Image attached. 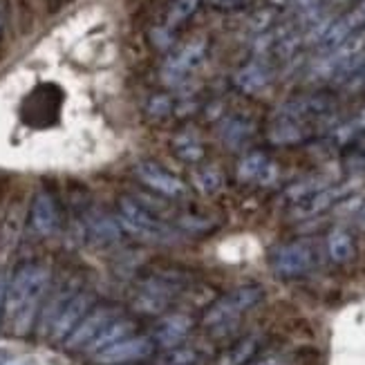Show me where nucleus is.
<instances>
[{
	"mask_svg": "<svg viewBox=\"0 0 365 365\" xmlns=\"http://www.w3.org/2000/svg\"><path fill=\"white\" fill-rule=\"evenodd\" d=\"M117 319V309L115 307H97V309H90L81 323H78L74 329H72V334L66 339V347L68 350H86V347L90 345V341L99 334V331L110 323V321H115Z\"/></svg>",
	"mask_w": 365,
	"mask_h": 365,
	"instance_id": "nucleus-9",
	"label": "nucleus"
},
{
	"mask_svg": "<svg viewBox=\"0 0 365 365\" xmlns=\"http://www.w3.org/2000/svg\"><path fill=\"white\" fill-rule=\"evenodd\" d=\"M197 5H200V0H175L168 11V19H166L168 27H178L186 19H190L193 11L197 9Z\"/></svg>",
	"mask_w": 365,
	"mask_h": 365,
	"instance_id": "nucleus-24",
	"label": "nucleus"
},
{
	"mask_svg": "<svg viewBox=\"0 0 365 365\" xmlns=\"http://www.w3.org/2000/svg\"><path fill=\"white\" fill-rule=\"evenodd\" d=\"M356 86H365V68H363L361 76H356Z\"/></svg>",
	"mask_w": 365,
	"mask_h": 365,
	"instance_id": "nucleus-29",
	"label": "nucleus"
},
{
	"mask_svg": "<svg viewBox=\"0 0 365 365\" xmlns=\"http://www.w3.org/2000/svg\"><path fill=\"white\" fill-rule=\"evenodd\" d=\"M269 83V70L262 63H249L247 68H242L235 74V86L245 92H258Z\"/></svg>",
	"mask_w": 365,
	"mask_h": 365,
	"instance_id": "nucleus-19",
	"label": "nucleus"
},
{
	"mask_svg": "<svg viewBox=\"0 0 365 365\" xmlns=\"http://www.w3.org/2000/svg\"><path fill=\"white\" fill-rule=\"evenodd\" d=\"M251 130H253V125L249 123V121H245V119H229L227 123H225V130H222V137H225V141L229 146H240L242 141H247L249 139V135H251Z\"/></svg>",
	"mask_w": 365,
	"mask_h": 365,
	"instance_id": "nucleus-22",
	"label": "nucleus"
},
{
	"mask_svg": "<svg viewBox=\"0 0 365 365\" xmlns=\"http://www.w3.org/2000/svg\"><path fill=\"white\" fill-rule=\"evenodd\" d=\"M200 361V352L195 347L186 345H175L164 350L160 356L155 359V365H195Z\"/></svg>",
	"mask_w": 365,
	"mask_h": 365,
	"instance_id": "nucleus-20",
	"label": "nucleus"
},
{
	"mask_svg": "<svg viewBox=\"0 0 365 365\" xmlns=\"http://www.w3.org/2000/svg\"><path fill=\"white\" fill-rule=\"evenodd\" d=\"M316 264H319V249L307 240L280 245L272 253V269L280 278L305 276Z\"/></svg>",
	"mask_w": 365,
	"mask_h": 365,
	"instance_id": "nucleus-5",
	"label": "nucleus"
},
{
	"mask_svg": "<svg viewBox=\"0 0 365 365\" xmlns=\"http://www.w3.org/2000/svg\"><path fill=\"white\" fill-rule=\"evenodd\" d=\"M262 298H264V292H262V287H258V284H242V287H235L233 292L225 294L206 309L204 327L215 331V334H225V331H229L231 327L237 325V321L242 319V314L256 307Z\"/></svg>",
	"mask_w": 365,
	"mask_h": 365,
	"instance_id": "nucleus-2",
	"label": "nucleus"
},
{
	"mask_svg": "<svg viewBox=\"0 0 365 365\" xmlns=\"http://www.w3.org/2000/svg\"><path fill=\"white\" fill-rule=\"evenodd\" d=\"M329 3H343V0H329Z\"/></svg>",
	"mask_w": 365,
	"mask_h": 365,
	"instance_id": "nucleus-30",
	"label": "nucleus"
},
{
	"mask_svg": "<svg viewBox=\"0 0 365 365\" xmlns=\"http://www.w3.org/2000/svg\"><path fill=\"white\" fill-rule=\"evenodd\" d=\"M325 247H327V256L331 258V262H336V264H343V262L354 258V240H352V235H350V231H345L341 227L329 231Z\"/></svg>",
	"mask_w": 365,
	"mask_h": 365,
	"instance_id": "nucleus-17",
	"label": "nucleus"
},
{
	"mask_svg": "<svg viewBox=\"0 0 365 365\" xmlns=\"http://www.w3.org/2000/svg\"><path fill=\"white\" fill-rule=\"evenodd\" d=\"M352 188H354L352 184L325 186V188L319 190V193H314V195H309V197H305V200H300L298 206H296V211H294V215H296V217H312V215H316V213H321V211L329 209V206L334 204V202L343 200L345 195H350V190H352Z\"/></svg>",
	"mask_w": 365,
	"mask_h": 365,
	"instance_id": "nucleus-13",
	"label": "nucleus"
},
{
	"mask_svg": "<svg viewBox=\"0 0 365 365\" xmlns=\"http://www.w3.org/2000/svg\"><path fill=\"white\" fill-rule=\"evenodd\" d=\"M211 3H213L215 7H220V9H233V7H237V5H242L245 0H211Z\"/></svg>",
	"mask_w": 365,
	"mask_h": 365,
	"instance_id": "nucleus-27",
	"label": "nucleus"
},
{
	"mask_svg": "<svg viewBox=\"0 0 365 365\" xmlns=\"http://www.w3.org/2000/svg\"><path fill=\"white\" fill-rule=\"evenodd\" d=\"M274 170V164L267 160L264 153H249L237 164V178L242 182H272Z\"/></svg>",
	"mask_w": 365,
	"mask_h": 365,
	"instance_id": "nucleus-16",
	"label": "nucleus"
},
{
	"mask_svg": "<svg viewBox=\"0 0 365 365\" xmlns=\"http://www.w3.org/2000/svg\"><path fill=\"white\" fill-rule=\"evenodd\" d=\"M90 229H92V233L99 237V240H103V242H108V240H117V237L121 235V229L117 227V222L115 220H110L108 215H94V217H90Z\"/></svg>",
	"mask_w": 365,
	"mask_h": 365,
	"instance_id": "nucleus-23",
	"label": "nucleus"
},
{
	"mask_svg": "<svg viewBox=\"0 0 365 365\" xmlns=\"http://www.w3.org/2000/svg\"><path fill=\"white\" fill-rule=\"evenodd\" d=\"M133 331H135V323L130 319H115V321H110L97 336H94L90 341V345L86 347V352L88 354H99L101 350H106V347L110 345H115L123 339H128L133 336Z\"/></svg>",
	"mask_w": 365,
	"mask_h": 365,
	"instance_id": "nucleus-15",
	"label": "nucleus"
},
{
	"mask_svg": "<svg viewBox=\"0 0 365 365\" xmlns=\"http://www.w3.org/2000/svg\"><path fill=\"white\" fill-rule=\"evenodd\" d=\"M178 292L180 287L175 280L166 276H153L141 282L139 292L135 294V307L141 314H162Z\"/></svg>",
	"mask_w": 365,
	"mask_h": 365,
	"instance_id": "nucleus-6",
	"label": "nucleus"
},
{
	"mask_svg": "<svg viewBox=\"0 0 365 365\" xmlns=\"http://www.w3.org/2000/svg\"><path fill=\"white\" fill-rule=\"evenodd\" d=\"M365 27V0L356 7H352L347 14H343L339 21L331 23L321 36V50L323 52H331L334 47H339L347 36H352L354 31Z\"/></svg>",
	"mask_w": 365,
	"mask_h": 365,
	"instance_id": "nucleus-11",
	"label": "nucleus"
},
{
	"mask_svg": "<svg viewBox=\"0 0 365 365\" xmlns=\"http://www.w3.org/2000/svg\"><path fill=\"white\" fill-rule=\"evenodd\" d=\"M258 345H260V339L256 334L245 336L242 341H237L235 345H231L229 350L220 356L217 365H245V363H249L253 356H256Z\"/></svg>",
	"mask_w": 365,
	"mask_h": 365,
	"instance_id": "nucleus-18",
	"label": "nucleus"
},
{
	"mask_svg": "<svg viewBox=\"0 0 365 365\" xmlns=\"http://www.w3.org/2000/svg\"><path fill=\"white\" fill-rule=\"evenodd\" d=\"M190 327H193V321H190V316L186 314H170V316H164V319L157 323L155 331H153V343L164 347H175V345H182V341L188 336Z\"/></svg>",
	"mask_w": 365,
	"mask_h": 365,
	"instance_id": "nucleus-12",
	"label": "nucleus"
},
{
	"mask_svg": "<svg viewBox=\"0 0 365 365\" xmlns=\"http://www.w3.org/2000/svg\"><path fill=\"white\" fill-rule=\"evenodd\" d=\"M50 284V269L27 262L14 274L5 289V314L16 336H25L36 321L43 296Z\"/></svg>",
	"mask_w": 365,
	"mask_h": 365,
	"instance_id": "nucleus-1",
	"label": "nucleus"
},
{
	"mask_svg": "<svg viewBox=\"0 0 365 365\" xmlns=\"http://www.w3.org/2000/svg\"><path fill=\"white\" fill-rule=\"evenodd\" d=\"M56 225H58L56 204L50 193L41 190L34 197V204H31V229L41 235H50L56 231Z\"/></svg>",
	"mask_w": 365,
	"mask_h": 365,
	"instance_id": "nucleus-14",
	"label": "nucleus"
},
{
	"mask_svg": "<svg viewBox=\"0 0 365 365\" xmlns=\"http://www.w3.org/2000/svg\"><path fill=\"white\" fill-rule=\"evenodd\" d=\"M155 347L157 345L153 343L150 336H128L115 345L106 347L99 354H94V361L99 365H128V363H137V361L153 356Z\"/></svg>",
	"mask_w": 365,
	"mask_h": 365,
	"instance_id": "nucleus-7",
	"label": "nucleus"
},
{
	"mask_svg": "<svg viewBox=\"0 0 365 365\" xmlns=\"http://www.w3.org/2000/svg\"><path fill=\"white\" fill-rule=\"evenodd\" d=\"M135 175L141 184H146L150 190H155V193H160L164 197H184L188 193L186 184L157 162H150V160L137 162Z\"/></svg>",
	"mask_w": 365,
	"mask_h": 365,
	"instance_id": "nucleus-8",
	"label": "nucleus"
},
{
	"mask_svg": "<svg viewBox=\"0 0 365 365\" xmlns=\"http://www.w3.org/2000/svg\"><path fill=\"white\" fill-rule=\"evenodd\" d=\"M175 150H178V157L180 160H186V162H197L202 157V144L195 139V137H178L175 139Z\"/></svg>",
	"mask_w": 365,
	"mask_h": 365,
	"instance_id": "nucleus-25",
	"label": "nucleus"
},
{
	"mask_svg": "<svg viewBox=\"0 0 365 365\" xmlns=\"http://www.w3.org/2000/svg\"><path fill=\"white\" fill-rule=\"evenodd\" d=\"M204 52H206V45H204L202 41H193V43L184 45L182 50H178L175 54H173V56L164 63V68H162L164 81L170 83V86L184 81V78L202 63Z\"/></svg>",
	"mask_w": 365,
	"mask_h": 365,
	"instance_id": "nucleus-10",
	"label": "nucleus"
},
{
	"mask_svg": "<svg viewBox=\"0 0 365 365\" xmlns=\"http://www.w3.org/2000/svg\"><path fill=\"white\" fill-rule=\"evenodd\" d=\"M193 184L200 193L204 195H211V193H217L222 188V175L215 166H206V168H197L193 173Z\"/></svg>",
	"mask_w": 365,
	"mask_h": 365,
	"instance_id": "nucleus-21",
	"label": "nucleus"
},
{
	"mask_svg": "<svg viewBox=\"0 0 365 365\" xmlns=\"http://www.w3.org/2000/svg\"><path fill=\"white\" fill-rule=\"evenodd\" d=\"M90 305H92L90 292H68V294L61 292L52 300L50 309H47L50 319H47L45 325H50V336L54 341H66L72 334V329L90 312Z\"/></svg>",
	"mask_w": 365,
	"mask_h": 365,
	"instance_id": "nucleus-4",
	"label": "nucleus"
},
{
	"mask_svg": "<svg viewBox=\"0 0 365 365\" xmlns=\"http://www.w3.org/2000/svg\"><path fill=\"white\" fill-rule=\"evenodd\" d=\"M119 225L137 235L139 240L146 242H160V245H173L180 240V233L168 222L157 217L153 211H148L144 204H139L133 197L119 200Z\"/></svg>",
	"mask_w": 365,
	"mask_h": 365,
	"instance_id": "nucleus-3",
	"label": "nucleus"
},
{
	"mask_svg": "<svg viewBox=\"0 0 365 365\" xmlns=\"http://www.w3.org/2000/svg\"><path fill=\"white\" fill-rule=\"evenodd\" d=\"M5 289H7V284H5L3 274H0V321H3V312H5Z\"/></svg>",
	"mask_w": 365,
	"mask_h": 365,
	"instance_id": "nucleus-28",
	"label": "nucleus"
},
{
	"mask_svg": "<svg viewBox=\"0 0 365 365\" xmlns=\"http://www.w3.org/2000/svg\"><path fill=\"white\" fill-rule=\"evenodd\" d=\"M253 365H287V359H284L282 354H269L264 359H258Z\"/></svg>",
	"mask_w": 365,
	"mask_h": 365,
	"instance_id": "nucleus-26",
	"label": "nucleus"
}]
</instances>
